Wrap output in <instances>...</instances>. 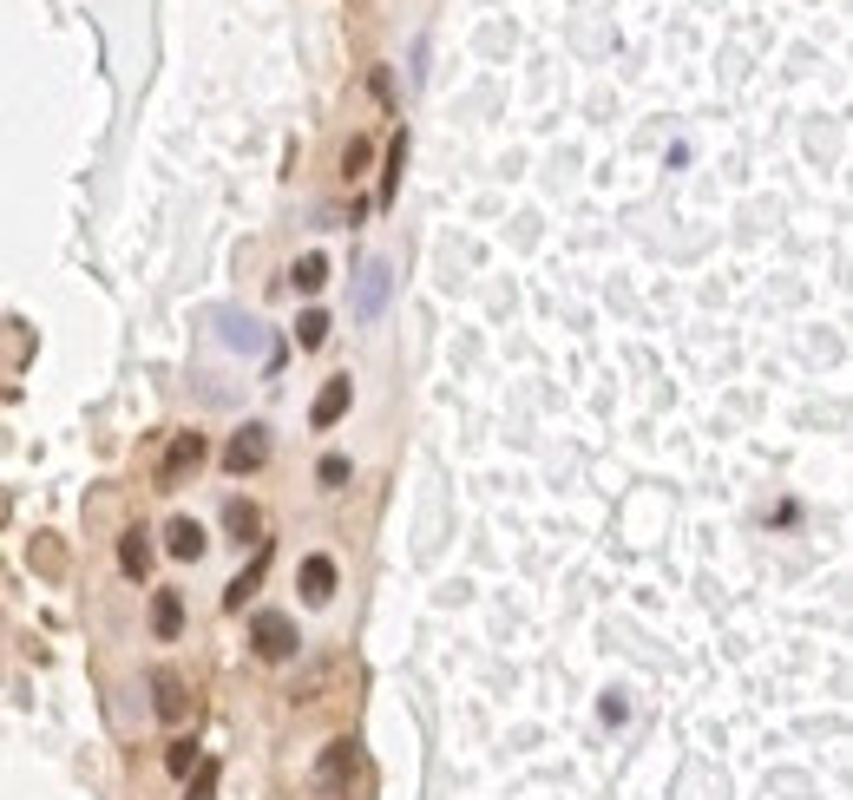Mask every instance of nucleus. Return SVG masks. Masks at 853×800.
<instances>
[{"label": "nucleus", "instance_id": "19", "mask_svg": "<svg viewBox=\"0 0 853 800\" xmlns=\"http://www.w3.org/2000/svg\"><path fill=\"white\" fill-rule=\"evenodd\" d=\"M315 479H322V492H342V486H348V460H342V453H328V460L315 466Z\"/></svg>", "mask_w": 853, "mask_h": 800}, {"label": "nucleus", "instance_id": "4", "mask_svg": "<svg viewBox=\"0 0 853 800\" xmlns=\"http://www.w3.org/2000/svg\"><path fill=\"white\" fill-rule=\"evenodd\" d=\"M263 466H269V427H263V420H250L243 433H230V440H223V473H237V479H243V473H263Z\"/></svg>", "mask_w": 853, "mask_h": 800}, {"label": "nucleus", "instance_id": "3", "mask_svg": "<svg viewBox=\"0 0 853 800\" xmlns=\"http://www.w3.org/2000/svg\"><path fill=\"white\" fill-rule=\"evenodd\" d=\"M250 644H256L263 663H289V657L302 650V630H296L289 611H256V617H250Z\"/></svg>", "mask_w": 853, "mask_h": 800}, {"label": "nucleus", "instance_id": "7", "mask_svg": "<svg viewBox=\"0 0 853 800\" xmlns=\"http://www.w3.org/2000/svg\"><path fill=\"white\" fill-rule=\"evenodd\" d=\"M388 282H394V276H388V263H381V256H374V263H361V276H355V315H361V322H374V315H381Z\"/></svg>", "mask_w": 853, "mask_h": 800}, {"label": "nucleus", "instance_id": "21", "mask_svg": "<svg viewBox=\"0 0 853 800\" xmlns=\"http://www.w3.org/2000/svg\"><path fill=\"white\" fill-rule=\"evenodd\" d=\"M374 98H381V105H394V79H388V66H374Z\"/></svg>", "mask_w": 853, "mask_h": 800}, {"label": "nucleus", "instance_id": "2", "mask_svg": "<svg viewBox=\"0 0 853 800\" xmlns=\"http://www.w3.org/2000/svg\"><path fill=\"white\" fill-rule=\"evenodd\" d=\"M210 460V440L191 427V433H171V447H164V460H158V492H177L184 479H197V466Z\"/></svg>", "mask_w": 853, "mask_h": 800}, {"label": "nucleus", "instance_id": "8", "mask_svg": "<svg viewBox=\"0 0 853 800\" xmlns=\"http://www.w3.org/2000/svg\"><path fill=\"white\" fill-rule=\"evenodd\" d=\"M151 637L158 644L184 637V591H151Z\"/></svg>", "mask_w": 853, "mask_h": 800}, {"label": "nucleus", "instance_id": "14", "mask_svg": "<svg viewBox=\"0 0 853 800\" xmlns=\"http://www.w3.org/2000/svg\"><path fill=\"white\" fill-rule=\"evenodd\" d=\"M289 282H296L302 295H315V289L328 282V256H315V250H309V256H296V269H289Z\"/></svg>", "mask_w": 853, "mask_h": 800}, {"label": "nucleus", "instance_id": "11", "mask_svg": "<svg viewBox=\"0 0 853 800\" xmlns=\"http://www.w3.org/2000/svg\"><path fill=\"white\" fill-rule=\"evenodd\" d=\"M204 545H210V538H204V525H197V519H171V525H164V552H171V558L197 565V558H204Z\"/></svg>", "mask_w": 853, "mask_h": 800}, {"label": "nucleus", "instance_id": "9", "mask_svg": "<svg viewBox=\"0 0 853 800\" xmlns=\"http://www.w3.org/2000/svg\"><path fill=\"white\" fill-rule=\"evenodd\" d=\"M335 584H342V571H335V558H328V552L302 558V598H309V604H328V598H335Z\"/></svg>", "mask_w": 853, "mask_h": 800}, {"label": "nucleus", "instance_id": "12", "mask_svg": "<svg viewBox=\"0 0 853 800\" xmlns=\"http://www.w3.org/2000/svg\"><path fill=\"white\" fill-rule=\"evenodd\" d=\"M223 532H230L237 545H263V512H256L250 499H230V506H223Z\"/></svg>", "mask_w": 853, "mask_h": 800}, {"label": "nucleus", "instance_id": "16", "mask_svg": "<svg viewBox=\"0 0 853 800\" xmlns=\"http://www.w3.org/2000/svg\"><path fill=\"white\" fill-rule=\"evenodd\" d=\"M401 164H407V131L388 144V171H381V204H394V190H401Z\"/></svg>", "mask_w": 853, "mask_h": 800}, {"label": "nucleus", "instance_id": "17", "mask_svg": "<svg viewBox=\"0 0 853 800\" xmlns=\"http://www.w3.org/2000/svg\"><path fill=\"white\" fill-rule=\"evenodd\" d=\"M328 341V315L322 309H302L296 315V348H322Z\"/></svg>", "mask_w": 853, "mask_h": 800}, {"label": "nucleus", "instance_id": "20", "mask_svg": "<svg viewBox=\"0 0 853 800\" xmlns=\"http://www.w3.org/2000/svg\"><path fill=\"white\" fill-rule=\"evenodd\" d=\"M368 158H374V144H368V138H348V151H342V171H348V177H361V171H368Z\"/></svg>", "mask_w": 853, "mask_h": 800}, {"label": "nucleus", "instance_id": "10", "mask_svg": "<svg viewBox=\"0 0 853 800\" xmlns=\"http://www.w3.org/2000/svg\"><path fill=\"white\" fill-rule=\"evenodd\" d=\"M263 578H269V538L256 545V558H250V571H237V578H230V591H223V611H243V604L256 598V584H263Z\"/></svg>", "mask_w": 853, "mask_h": 800}, {"label": "nucleus", "instance_id": "15", "mask_svg": "<svg viewBox=\"0 0 853 800\" xmlns=\"http://www.w3.org/2000/svg\"><path fill=\"white\" fill-rule=\"evenodd\" d=\"M184 781H191V795H184V800H217V781H223V768H217L210 755H197V768H191Z\"/></svg>", "mask_w": 853, "mask_h": 800}, {"label": "nucleus", "instance_id": "18", "mask_svg": "<svg viewBox=\"0 0 853 800\" xmlns=\"http://www.w3.org/2000/svg\"><path fill=\"white\" fill-rule=\"evenodd\" d=\"M164 768H171V775L184 781V775L197 768V742H184V735H177V742H164Z\"/></svg>", "mask_w": 853, "mask_h": 800}, {"label": "nucleus", "instance_id": "13", "mask_svg": "<svg viewBox=\"0 0 853 800\" xmlns=\"http://www.w3.org/2000/svg\"><path fill=\"white\" fill-rule=\"evenodd\" d=\"M118 571H125V578H145V571H151V538H145V532H125V538H118Z\"/></svg>", "mask_w": 853, "mask_h": 800}, {"label": "nucleus", "instance_id": "1", "mask_svg": "<svg viewBox=\"0 0 853 800\" xmlns=\"http://www.w3.org/2000/svg\"><path fill=\"white\" fill-rule=\"evenodd\" d=\"M355 781H361V742L335 735V742L315 755V795H322V800H348V795H355Z\"/></svg>", "mask_w": 853, "mask_h": 800}, {"label": "nucleus", "instance_id": "5", "mask_svg": "<svg viewBox=\"0 0 853 800\" xmlns=\"http://www.w3.org/2000/svg\"><path fill=\"white\" fill-rule=\"evenodd\" d=\"M348 401H355V381H348V374H328V381H322V394H315V407H309V427H315V433H328V427L348 414Z\"/></svg>", "mask_w": 853, "mask_h": 800}, {"label": "nucleus", "instance_id": "6", "mask_svg": "<svg viewBox=\"0 0 853 800\" xmlns=\"http://www.w3.org/2000/svg\"><path fill=\"white\" fill-rule=\"evenodd\" d=\"M151 709H158V722H164V729H177V722H184L191 689H184V676H177V670H158V676H151Z\"/></svg>", "mask_w": 853, "mask_h": 800}]
</instances>
